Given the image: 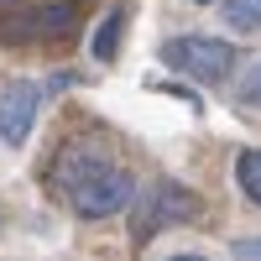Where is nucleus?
Listing matches in <instances>:
<instances>
[{
	"instance_id": "obj_1",
	"label": "nucleus",
	"mask_w": 261,
	"mask_h": 261,
	"mask_svg": "<svg viewBox=\"0 0 261 261\" xmlns=\"http://www.w3.org/2000/svg\"><path fill=\"white\" fill-rule=\"evenodd\" d=\"M53 188L68 199L79 220H110L136 204V178L105 146H63L53 162Z\"/></svg>"
},
{
	"instance_id": "obj_2",
	"label": "nucleus",
	"mask_w": 261,
	"mask_h": 261,
	"mask_svg": "<svg viewBox=\"0 0 261 261\" xmlns=\"http://www.w3.org/2000/svg\"><path fill=\"white\" fill-rule=\"evenodd\" d=\"M89 0H6L0 6V42H68L84 27Z\"/></svg>"
},
{
	"instance_id": "obj_3",
	"label": "nucleus",
	"mask_w": 261,
	"mask_h": 261,
	"mask_svg": "<svg viewBox=\"0 0 261 261\" xmlns=\"http://www.w3.org/2000/svg\"><path fill=\"white\" fill-rule=\"evenodd\" d=\"M199 214H204L199 193H193V188H183V183H172V178H162V183H151V188H141V193H136L130 241H136V246H146L157 230H167V225H188V220H199Z\"/></svg>"
},
{
	"instance_id": "obj_4",
	"label": "nucleus",
	"mask_w": 261,
	"mask_h": 261,
	"mask_svg": "<svg viewBox=\"0 0 261 261\" xmlns=\"http://www.w3.org/2000/svg\"><path fill=\"white\" fill-rule=\"evenodd\" d=\"M162 63L167 68H178L183 79L193 84H225L235 73V63H241V53H235V42L225 37H167L162 42Z\"/></svg>"
},
{
	"instance_id": "obj_5",
	"label": "nucleus",
	"mask_w": 261,
	"mask_h": 261,
	"mask_svg": "<svg viewBox=\"0 0 261 261\" xmlns=\"http://www.w3.org/2000/svg\"><path fill=\"white\" fill-rule=\"evenodd\" d=\"M37 110H42V84H32V79L6 84V94H0V141L21 146L37 125Z\"/></svg>"
},
{
	"instance_id": "obj_6",
	"label": "nucleus",
	"mask_w": 261,
	"mask_h": 261,
	"mask_svg": "<svg viewBox=\"0 0 261 261\" xmlns=\"http://www.w3.org/2000/svg\"><path fill=\"white\" fill-rule=\"evenodd\" d=\"M120 37H125V11L115 6L110 16L99 21V32H94V63H115V53H120Z\"/></svg>"
},
{
	"instance_id": "obj_7",
	"label": "nucleus",
	"mask_w": 261,
	"mask_h": 261,
	"mask_svg": "<svg viewBox=\"0 0 261 261\" xmlns=\"http://www.w3.org/2000/svg\"><path fill=\"white\" fill-rule=\"evenodd\" d=\"M235 183H241V193L251 204H261V146H251V151L235 157Z\"/></svg>"
},
{
	"instance_id": "obj_8",
	"label": "nucleus",
	"mask_w": 261,
	"mask_h": 261,
	"mask_svg": "<svg viewBox=\"0 0 261 261\" xmlns=\"http://www.w3.org/2000/svg\"><path fill=\"white\" fill-rule=\"evenodd\" d=\"M225 27L261 32V0H225Z\"/></svg>"
},
{
	"instance_id": "obj_9",
	"label": "nucleus",
	"mask_w": 261,
	"mask_h": 261,
	"mask_svg": "<svg viewBox=\"0 0 261 261\" xmlns=\"http://www.w3.org/2000/svg\"><path fill=\"white\" fill-rule=\"evenodd\" d=\"M235 99H241V110H261V63L246 73V84H241V94H235Z\"/></svg>"
},
{
	"instance_id": "obj_10",
	"label": "nucleus",
	"mask_w": 261,
	"mask_h": 261,
	"mask_svg": "<svg viewBox=\"0 0 261 261\" xmlns=\"http://www.w3.org/2000/svg\"><path fill=\"white\" fill-rule=\"evenodd\" d=\"M235 261H261V241H235Z\"/></svg>"
},
{
	"instance_id": "obj_11",
	"label": "nucleus",
	"mask_w": 261,
	"mask_h": 261,
	"mask_svg": "<svg viewBox=\"0 0 261 261\" xmlns=\"http://www.w3.org/2000/svg\"><path fill=\"white\" fill-rule=\"evenodd\" d=\"M167 261H204V256H167Z\"/></svg>"
},
{
	"instance_id": "obj_12",
	"label": "nucleus",
	"mask_w": 261,
	"mask_h": 261,
	"mask_svg": "<svg viewBox=\"0 0 261 261\" xmlns=\"http://www.w3.org/2000/svg\"><path fill=\"white\" fill-rule=\"evenodd\" d=\"M193 6H209V0H193Z\"/></svg>"
}]
</instances>
